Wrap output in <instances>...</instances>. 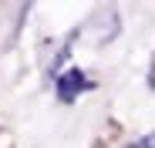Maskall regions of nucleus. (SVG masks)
I'll use <instances>...</instances> for the list:
<instances>
[{
    "instance_id": "2",
    "label": "nucleus",
    "mask_w": 155,
    "mask_h": 148,
    "mask_svg": "<svg viewBox=\"0 0 155 148\" xmlns=\"http://www.w3.org/2000/svg\"><path fill=\"white\" fill-rule=\"evenodd\" d=\"M128 148H155V131H152V135H145V138H138V141H132Z\"/></svg>"
},
{
    "instance_id": "1",
    "label": "nucleus",
    "mask_w": 155,
    "mask_h": 148,
    "mask_svg": "<svg viewBox=\"0 0 155 148\" xmlns=\"http://www.w3.org/2000/svg\"><path fill=\"white\" fill-rule=\"evenodd\" d=\"M84 88H88V81H84V74L78 71V67H74V71H64L61 78H58V94L64 98V101H74Z\"/></svg>"
},
{
    "instance_id": "3",
    "label": "nucleus",
    "mask_w": 155,
    "mask_h": 148,
    "mask_svg": "<svg viewBox=\"0 0 155 148\" xmlns=\"http://www.w3.org/2000/svg\"><path fill=\"white\" fill-rule=\"evenodd\" d=\"M148 84L155 88V61H152V74H148Z\"/></svg>"
}]
</instances>
